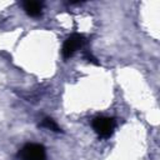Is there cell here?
<instances>
[{"mask_svg": "<svg viewBox=\"0 0 160 160\" xmlns=\"http://www.w3.org/2000/svg\"><path fill=\"white\" fill-rule=\"evenodd\" d=\"M40 126L41 128H45V129H49V130H52L55 132H59L60 131V128L58 126V124L55 122V120H52L51 118L42 119V121L40 122Z\"/></svg>", "mask_w": 160, "mask_h": 160, "instance_id": "5b68a950", "label": "cell"}, {"mask_svg": "<svg viewBox=\"0 0 160 160\" xmlns=\"http://www.w3.org/2000/svg\"><path fill=\"white\" fill-rule=\"evenodd\" d=\"M91 126L94 131L102 139H108L112 135L116 122L114 118L110 116H96L91 121Z\"/></svg>", "mask_w": 160, "mask_h": 160, "instance_id": "6da1fadb", "label": "cell"}, {"mask_svg": "<svg viewBox=\"0 0 160 160\" xmlns=\"http://www.w3.org/2000/svg\"><path fill=\"white\" fill-rule=\"evenodd\" d=\"M20 160H46V150L41 144H25L19 151Z\"/></svg>", "mask_w": 160, "mask_h": 160, "instance_id": "7a4b0ae2", "label": "cell"}, {"mask_svg": "<svg viewBox=\"0 0 160 160\" xmlns=\"http://www.w3.org/2000/svg\"><path fill=\"white\" fill-rule=\"evenodd\" d=\"M21 5H22V9L25 10V12L29 16L38 18L42 12V4L39 2V1H24Z\"/></svg>", "mask_w": 160, "mask_h": 160, "instance_id": "277c9868", "label": "cell"}, {"mask_svg": "<svg viewBox=\"0 0 160 160\" xmlns=\"http://www.w3.org/2000/svg\"><path fill=\"white\" fill-rule=\"evenodd\" d=\"M84 59H85L86 61L91 62V64H95V65H98V64H99V62L96 61V59H95L90 52H84Z\"/></svg>", "mask_w": 160, "mask_h": 160, "instance_id": "8992f818", "label": "cell"}, {"mask_svg": "<svg viewBox=\"0 0 160 160\" xmlns=\"http://www.w3.org/2000/svg\"><path fill=\"white\" fill-rule=\"evenodd\" d=\"M85 42H86V40H85L84 35H81V34H72V35H70L65 40V42L62 45L61 52H62L64 59L71 58L76 52V50L81 49L85 45Z\"/></svg>", "mask_w": 160, "mask_h": 160, "instance_id": "3957f363", "label": "cell"}]
</instances>
